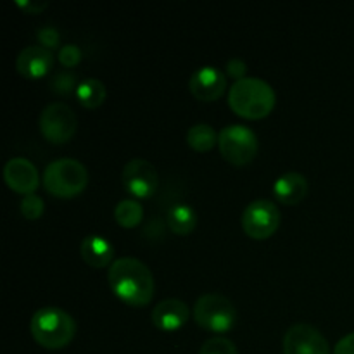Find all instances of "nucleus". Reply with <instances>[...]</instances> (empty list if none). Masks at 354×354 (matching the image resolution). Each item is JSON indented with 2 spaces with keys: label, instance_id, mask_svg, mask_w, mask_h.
I'll use <instances>...</instances> for the list:
<instances>
[{
  "label": "nucleus",
  "instance_id": "1",
  "mask_svg": "<svg viewBox=\"0 0 354 354\" xmlns=\"http://www.w3.org/2000/svg\"><path fill=\"white\" fill-rule=\"evenodd\" d=\"M107 282L118 299L133 308H144L154 297V275L138 258L124 256L114 259L107 272Z\"/></svg>",
  "mask_w": 354,
  "mask_h": 354
},
{
  "label": "nucleus",
  "instance_id": "2",
  "mask_svg": "<svg viewBox=\"0 0 354 354\" xmlns=\"http://www.w3.org/2000/svg\"><path fill=\"white\" fill-rule=\"evenodd\" d=\"M277 93L266 80L245 76L228 90V106L237 116L245 120H261L273 111Z\"/></svg>",
  "mask_w": 354,
  "mask_h": 354
},
{
  "label": "nucleus",
  "instance_id": "3",
  "mask_svg": "<svg viewBox=\"0 0 354 354\" xmlns=\"http://www.w3.org/2000/svg\"><path fill=\"white\" fill-rule=\"evenodd\" d=\"M30 330L41 348L62 349L75 339L76 322L68 311L61 308L44 306L31 317Z\"/></svg>",
  "mask_w": 354,
  "mask_h": 354
},
{
  "label": "nucleus",
  "instance_id": "4",
  "mask_svg": "<svg viewBox=\"0 0 354 354\" xmlns=\"http://www.w3.org/2000/svg\"><path fill=\"white\" fill-rule=\"evenodd\" d=\"M41 183L50 196L71 199L86 189L88 171H86V166L78 159L61 158L48 162Z\"/></svg>",
  "mask_w": 354,
  "mask_h": 354
},
{
  "label": "nucleus",
  "instance_id": "5",
  "mask_svg": "<svg viewBox=\"0 0 354 354\" xmlns=\"http://www.w3.org/2000/svg\"><path fill=\"white\" fill-rule=\"evenodd\" d=\"M194 320L204 330L225 334L232 330L237 322V308L221 294H203L194 304Z\"/></svg>",
  "mask_w": 354,
  "mask_h": 354
},
{
  "label": "nucleus",
  "instance_id": "6",
  "mask_svg": "<svg viewBox=\"0 0 354 354\" xmlns=\"http://www.w3.org/2000/svg\"><path fill=\"white\" fill-rule=\"evenodd\" d=\"M218 147L225 161L234 166H245L258 154L259 140L251 128L235 123L221 128L218 133Z\"/></svg>",
  "mask_w": 354,
  "mask_h": 354
},
{
  "label": "nucleus",
  "instance_id": "7",
  "mask_svg": "<svg viewBox=\"0 0 354 354\" xmlns=\"http://www.w3.org/2000/svg\"><path fill=\"white\" fill-rule=\"evenodd\" d=\"M40 131L50 144H66L71 140L78 128L76 114L68 104L64 102H50L44 107L38 118Z\"/></svg>",
  "mask_w": 354,
  "mask_h": 354
},
{
  "label": "nucleus",
  "instance_id": "8",
  "mask_svg": "<svg viewBox=\"0 0 354 354\" xmlns=\"http://www.w3.org/2000/svg\"><path fill=\"white\" fill-rule=\"evenodd\" d=\"M280 227V209L270 199H256L242 213V228L245 235L256 241L272 237Z\"/></svg>",
  "mask_w": 354,
  "mask_h": 354
},
{
  "label": "nucleus",
  "instance_id": "9",
  "mask_svg": "<svg viewBox=\"0 0 354 354\" xmlns=\"http://www.w3.org/2000/svg\"><path fill=\"white\" fill-rule=\"evenodd\" d=\"M123 187L135 199H149L159 187L158 169L147 159H130L123 168Z\"/></svg>",
  "mask_w": 354,
  "mask_h": 354
},
{
  "label": "nucleus",
  "instance_id": "10",
  "mask_svg": "<svg viewBox=\"0 0 354 354\" xmlns=\"http://www.w3.org/2000/svg\"><path fill=\"white\" fill-rule=\"evenodd\" d=\"M283 354H330L325 335L310 324H296L283 335Z\"/></svg>",
  "mask_w": 354,
  "mask_h": 354
},
{
  "label": "nucleus",
  "instance_id": "11",
  "mask_svg": "<svg viewBox=\"0 0 354 354\" xmlns=\"http://www.w3.org/2000/svg\"><path fill=\"white\" fill-rule=\"evenodd\" d=\"M3 182L16 194L30 196L40 185V173L37 166L26 158H10L3 166Z\"/></svg>",
  "mask_w": 354,
  "mask_h": 354
},
{
  "label": "nucleus",
  "instance_id": "12",
  "mask_svg": "<svg viewBox=\"0 0 354 354\" xmlns=\"http://www.w3.org/2000/svg\"><path fill=\"white\" fill-rule=\"evenodd\" d=\"M189 90L197 100L213 102L220 99L227 90V76L214 66H203L190 76Z\"/></svg>",
  "mask_w": 354,
  "mask_h": 354
},
{
  "label": "nucleus",
  "instance_id": "13",
  "mask_svg": "<svg viewBox=\"0 0 354 354\" xmlns=\"http://www.w3.org/2000/svg\"><path fill=\"white\" fill-rule=\"evenodd\" d=\"M54 54L41 45H28L17 54L16 69L21 76L30 80H38L48 75L54 66Z\"/></svg>",
  "mask_w": 354,
  "mask_h": 354
},
{
  "label": "nucleus",
  "instance_id": "14",
  "mask_svg": "<svg viewBox=\"0 0 354 354\" xmlns=\"http://www.w3.org/2000/svg\"><path fill=\"white\" fill-rule=\"evenodd\" d=\"M152 324L162 332H175L182 328L190 318V308L182 299L159 301L152 310Z\"/></svg>",
  "mask_w": 354,
  "mask_h": 354
},
{
  "label": "nucleus",
  "instance_id": "15",
  "mask_svg": "<svg viewBox=\"0 0 354 354\" xmlns=\"http://www.w3.org/2000/svg\"><path fill=\"white\" fill-rule=\"evenodd\" d=\"M83 261L92 268H106L114 263V248L109 239L99 234L86 235L80 245Z\"/></svg>",
  "mask_w": 354,
  "mask_h": 354
},
{
  "label": "nucleus",
  "instance_id": "16",
  "mask_svg": "<svg viewBox=\"0 0 354 354\" xmlns=\"http://www.w3.org/2000/svg\"><path fill=\"white\" fill-rule=\"evenodd\" d=\"M308 178L297 171H287L280 175L273 183V194L277 199L287 206L299 204L308 196Z\"/></svg>",
  "mask_w": 354,
  "mask_h": 354
},
{
  "label": "nucleus",
  "instance_id": "17",
  "mask_svg": "<svg viewBox=\"0 0 354 354\" xmlns=\"http://www.w3.org/2000/svg\"><path fill=\"white\" fill-rule=\"evenodd\" d=\"M166 223L176 235H189L197 225V213L190 204H173L166 213Z\"/></svg>",
  "mask_w": 354,
  "mask_h": 354
},
{
  "label": "nucleus",
  "instance_id": "18",
  "mask_svg": "<svg viewBox=\"0 0 354 354\" xmlns=\"http://www.w3.org/2000/svg\"><path fill=\"white\" fill-rule=\"evenodd\" d=\"M107 88L100 80L86 78L76 88V99L85 109H97L106 100Z\"/></svg>",
  "mask_w": 354,
  "mask_h": 354
},
{
  "label": "nucleus",
  "instance_id": "19",
  "mask_svg": "<svg viewBox=\"0 0 354 354\" xmlns=\"http://www.w3.org/2000/svg\"><path fill=\"white\" fill-rule=\"evenodd\" d=\"M187 142L197 152H207L218 144V133L207 123H197L187 131Z\"/></svg>",
  "mask_w": 354,
  "mask_h": 354
},
{
  "label": "nucleus",
  "instance_id": "20",
  "mask_svg": "<svg viewBox=\"0 0 354 354\" xmlns=\"http://www.w3.org/2000/svg\"><path fill=\"white\" fill-rule=\"evenodd\" d=\"M114 220L123 228H135L144 220V207L137 199H123L114 207Z\"/></svg>",
  "mask_w": 354,
  "mask_h": 354
},
{
  "label": "nucleus",
  "instance_id": "21",
  "mask_svg": "<svg viewBox=\"0 0 354 354\" xmlns=\"http://www.w3.org/2000/svg\"><path fill=\"white\" fill-rule=\"evenodd\" d=\"M78 80L76 75L71 69H61V71H55L54 76L50 78V88L52 92L59 93V95H68L73 90L78 88Z\"/></svg>",
  "mask_w": 354,
  "mask_h": 354
},
{
  "label": "nucleus",
  "instance_id": "22",
  "mask_svg": "<svg viewBox=\"0 0 354 354\" xmlns=\"http://www.w3.org/2000/svg\"><path fill=\"white\" fill-rule=\"evenodd\" d=\"M199 354H239L237 346L230 341V339L223 337V335H216L211 337L201 346Z\"/></svg>",
  "mask_w": 354,
  "mask_h": 354
},
{
  "label": "nucleus",
  "instance_id": "23",
  "mask_svg": "<svg viewBox=\"0 0 354 354\" xmlns=\"http://www.w3.org/2000/svg\"><path fill=\"white\" fill-rule=\"evenodd\" d=\"M45 203L38 194H30V196H24L21 201V214H23L26 220H38V218L44 214Z\"/></svg>",
  "mask_w": 354,
  "mask_h": 354
},
{
  "label": "nucleus",
  "instance_id": "24",
  "mask_svg": "<svg viewBox=\"0 0 354 354\" xmlns=\"http://www.w3.org/2000/svg\"><path fill=\"white\" fill-rule=\"evenodd\" d=\"M83 54H82V48L75 44H66L59 48L57 52V59L64 68H75V66L80 64L82 61Z\"/></svg>",
  "mask_w": 354,
  "mask_h": 354
},
{
  "label": "nucleus",
  "instance_id": "25",
  "mask_svg": "<svg viewBox=\"0 0 354 354\" xmlns=\"http://www.w3.org/2000/svg\"><path fill=\"white\" fill-rule=\"evenodd\" d=\"M37 40H38V45H41V47L52 50V48L59 47L61 35H59V31L55 30V28L41 26V28H38V31H37Z\"/></svg>",
  "mask_w": 354,
  "mask_h": 354
},
{
  "label": "nucleus",
  "instance_id": "26",
  "mask_svg": "<svg viewBox=\"0 0 354 354\" xmlns=\"http://www.w3.org/2000/svg\"><path fill=\"white\" fill-rule=\"evenodd\" d=\"M225 71H227V75L232 76L235 82H239V80L245 78V73H248V64H245L242 59L234 57L227 62V66H225Z\"/></svg>",
  "mask_w": 354,
  "mask_h": 354
},
{
  "label": "nucleus",
  "instance_id": "27",
  "mask_svg": "<svg viewBox=\"0 0 354 354\" xmlns=\"http://www.w3.org/2000/svg\"><path fill=\"white\" fill-rule=\"evenodd\" d=\"M334 354H354V332H349L342 339H339L334 348Z\"/></svg>",
  "mask_w": 354,
  "mask_h": 354
},
{
  "label": "nucleus",
  "instance_id": "28",
  "mask_svg": "<svg viewBox=\"0 0 354 354\" xmlns=\"http://www.w3.org/2000/svg\"><path fill=\"white\" fill-rule=\"evenodd\" d=\"M17 6L23 7L24 10H28V14H37L40 12V10H44L45 7H47V2L41 3V2H33V0H28V2H24V0H17Z\"/></svg>",
  "mask_w": 354,
  "mask_h": 354
}]
</instances>
